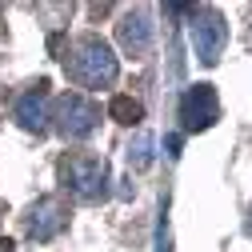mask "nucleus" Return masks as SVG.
<instances>
[{
  "label": "nucleus",
  "mask_w": 252,
  "mask_h": 252,
  "mask_svg": "<svg viewBox=\"0 0 252 252\" xmlns=\"http://www.w3.org/2000/svg\"><path fill=\"white\" fill-rule=\"evenodd\" d=\"M152 36H156V28H152V12L148 8H132V12H124V20L116 24V40L120 48L128 52V56H144L152 48Z\"/></svg>",
  "instance_id": "423d86ee"
},
{
  "label": "nucleus",
  "mask_w": 252,
  "mask_h": 252,
  "mask_svg": "<svg viewBox=\"0 0 252 252\" xmlns=\"http://www.w3.org/2000/svg\"><path fill=\"white\" fill-rule=\"evenodd\" d=\"M60 184H64L76 200L96 204V200L108 196V184H112L108 160L104 156H92V152H72V156L60 160Z\"/></svg>",
  "instance_id": "f03ea898"
},
{
  "label": "nucleus",
  "mask_w": 252,
  "mask_h": 252,
  "mask_svg": "<svg viewBox=\"0 0 252 252\" xmlns=\"http://www.w3.org/2000/svg\"><path fill=\"white\" fill-rule=\"evenodd\" d=\"M152 148H156V140H152L148 132H136V140L128 144V168H136V172H144V168L152 164V156H156Z\"/></svg>",
  "instance_id": "9d476101"
},
{
  "label": "nucleus",
  "mask_w": 252,
  "mask_h": 252,
  "mask_svg": "<svg viewBox=\"0 0 252 252\" xmlns=\"http://www.w3.org/2000/svg\"><path fill=\"white\" fill-rule=\"evenodd\" d=\"M108 116H112L116 124H124V128H132V124H140V120H144V104H140V100H132V96H112Z\"/></svg>",
  "instance_id": "1a4fd4ad"
},
{
  "label": "nucleus",
  "mask_w": 252,
  "mask_h": 252,
  "mask_svg": "<svg viewBox=\"0 0 252 252\" xmlns=\"http://www.w3.org/2000/svg\"><path fill=\"white\" fill-rule=\"evenodd\" d=\"M164 148H168V156L176 160V156H180V136H168V140H164Z\"/></svg>",
  "instance_id": "9b49d317"
},
{
  "label": "nucleus",
  "mask_w": 252,
  "mask_h": 252,
  "mask_svg": "<svg viewBox=\"0 0 252 252\" xmlns=\"http://www.w3.org/2000/svg\"><path fill=\"white\" fill-rule=\"evenodd\" d=\"M48 120H56V132L60 136L84 140V136L96 132V124H100V104L88 100V96H80V92H64V96L52 104Z\"/></svg>",
  "instance_id": "7ed1b4c3"
},
{
  "label": "nucleus",
  "mask_w": 252,
  "mask_h": 252,
  "mask_svg": "<svg viewBox=\"0 0 252 252\" xmlns=\"http://www.w3.org/2000/svg\"><path fill=\"white\" fill-rule=\"evenodd\" d=\"M16 120H20V128H28V132H44L48 128V84L44 80L36 88H28L24 96L16 100Z\"/></svg>",
  "instance_id": "6e6552de"
},
{
  "label": "nucleus",
  "mask_w": 252,
  "mask_h": 252,
  "mask_svg": "<svg viewBox=\"0 0 252 252\" xmlns=\"http://www.w3.org/2000/svg\"><path fill=\"white\" fill-rule=\"evenodd\" d=\"M220 120V96L212 84H192L180 96V124L184 132H204Z\"/></svg>",
  "instance_id": "39448f33"
},
{
  "label": "nucleus",
  "mask_w": 252,
  "mask_h": 252,
  "mask_svg": "<svg viewBox=\"0 0 252 252\" xmlns=\"http://www.w3.org/2000/svg\"><path fill=\"white\" fill-rule=\"evenodd\" d=\"M244 232H248V240H252V208H248V216H244Z\"/></svg>",
  "instance_id": "f8f14e48"
},
{
  "label": "nucleus",
  "mask_w": 252,
  "mask_h": 252,
  "mask_svg": "<svg viewBox=\"0 0 252 252\" xmlns=\"http://www.w3.org/2000/svg\"><path fill=\"white\" fill-rule=\"evenodd\" d=\"M64 204H60L56 196H44V200H36L32 208H28V216H24V228H28V236L32 240H52L60 228H64Z\"/></svg>",
  "instance_id": "0eeeda50"
},
{
  "label": "nucleus",
  "mask_w": 252,
  "mask_h": 252,
  "mask_svg": "<svg viewBox=\"0 0 252 252\" xmlns=\"http://www.w3.org/2000/svg\"><path fill=\"white\" fill-rule=\"evenodd\" d=\"M68 72H72V80H80L84 88H112L120 64H116L112 48H108L100 36L88 32V36H80V40L72 44V52H68Z\"/></svg>",
  "instance_id": "f257e3e1"
},
{
  "label": "nucleus",
  "mask_w": 252,
  "mask_h": 252,
  "mask_svg": "<svg viewBox=\"0 0 252 252\" xmlns=\"http://www.w3.org/2000/svg\"><path fill=\"white\" fill-rule=\"evenodd\" d=\"M12 248H16L12 240H0V252H12Z\"/></svg>",
  "instance_id": "ddd939ff"
},
{
  "label": "nucleus",
  "mask_w": 252,
  "mask_h": 252,
  "mask_svg": "<svg viewBox=\"0 0 252 252\" xmlns=\"http://www.w3.org/2000/svg\"><path fill=\"white\" fill-rule=\"evenodd\" d=\"M228 44V24L216 8H192V48L200 64H216Z\"/></svg>",
  "instance_id": "20e7f679"
}]
</instances>
